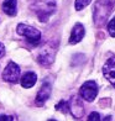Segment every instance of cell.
I'll return each mask as SVG.
<instances>
[{"instance_id":"cell-15","label":"cell","mask_w":115,"mask_h":121,"mask_svg":"<svg viewBox=\"0 0 115 121\" xmlns=\"http://www.w3.org/2000/svg\"><path fill=\"white\" fill-rule=\"evenodd\" d=\"M0 121H14V117L9 115H0Z\"/></svg>"},{"instance_id":"cell-16","label":"cell","mask_w":115,"mask_h":121,"mask_svg":"<svg viewBox=\"0 0 115 121\" xmlns=\"http://www.w3.org/2000/svg\"><path fill=\"white\" fill-rule=\"evenodd\" d=\"M5 54V47H4V45L1 42H0V58H1Z\"/></svg>"},{"instance_id":"cell-12","label":"cell","mask_w":115,"mask_h":121,"mask_svg":"<svg viewBox=\"0 0 115 121\" xmlns=\"http://www.w3.org/2000/svg\"><path fill=\"white\" fill-rule=\"evenodd\" d=\"M56 110H61L63 112H68L69 111V103L67 101H59L57 105H56Z\"/></svg>"},{"instance_id":"cell-3","label":"cell","mask_w":115,"mask_h":121,"mask_svg":"<svg viewBox=\"0 0 115 121\" xmlns=\"http://www.w3.org/2000/svg\"><path fill=\"white\" fill-rule=\"evenodd\" d=\"M20 78V67L14 62H9L3 72V79L8 83H16Z\"/></svg>"},{"instance_id":"cell-13","label":"cell","mask_w":115,"mask_h":121,"mask_svg":"<svg viewBox=\"0 0 115 121\" xmlns=\"http://www.w3.org/2000/svg\"><path fill=\"white\" fill-rule=\"evenodd\" d=\"M108 31L111 37H115V17H113L108 24Z\"/></svg>"},{"instance_id":"cell-18","label":"cell","mask_w":115,"mask_h":121,"mask_svg":"<svg viewBox=\"0 0 115 121\" xmlns=\"http://www.w3.org/2000/svg\"><path fill=\"white\" fill-rule=\"evenodd\" d=\"M48 121H57V120H53V119H51V120H48Z\"/></svg>"},{"instance_id":"cell-14","label":"cell","mask_w":115,"mask_h":121,"mask_svg":"<svg viewBox=\"0 0 115 121\" xmlns=\"http://www.w3.org/2000/svg\"><path fill=\"white\" fill-rule=\"evenodd\" d=\"M87 121H100V116L98 112H92L89 116H88V120Z\"/></svg>"},{"instance_id":"cell-7","label":"cell","mask_w":115,"mask_h":121,"mask_svg":"<svg viewBox=\"0 0 115 121\" xmlns=\"http://www.w3.org/2000/svg\"><path fill=\"white\" fill-rule=\"evenodd\" d=\"M3 11L9 16H15L18 13V0H4Z\"/></svg>"},{"instance_id":"cell-8","label":"cell","mask_w":115,"mask_h":121,"mask_svg":"<svg viewBox=\"0 0 115 121\" xmlns=\"http://www.w3.org/2000/svg\"><path fill=\"white\" fill-rule=\"evenodd\" d=\"M69 110L72 111V115L75 117H80L82 115H83V105H82V103L78 100L77 98H72L71 99V103H69Z\"/></svg>"},{"instance_id":"cell-11","label":"cell","mask_w":115,"mask_h":121,"mask_svg":"<svg viewBox=\"0 0 115 121\" xmlns=\"http://www.w3.org/2000/svg\"><path fill=\"white\" fill-rule=\"evenodd\" d=\"M90 3H92V0H75L74 1V8H75L77 11H80L82 9L88 6Z\"/></svg>"},{"instance_id":"cell-6","label":"cell","mask_w":115,"mask_h":121,"mask_svg":"<svg viewBox=\"0 0 115 121\" xmlns=\"http://www.w3.org/2000/svg\"><path fill=\"white\" fill-rule=\"evenodd\" d=\"M85 34V29L82 24H75L72 29V32H71V37H69V43L72 45H75V43L80 42L84 37Z\"/></svg>"},{"instance_id":"cell-17","label":"cell","mask_w":115,"mask_h":121,"mask_svg":"<svg viewBox=\"0 0 115 121\" xmlns=\"http://www.w3.org/2000/svg\"><path fill=\"white\" fill-rule=\"evenodd\" d=\"M110 119H111L110 116H108V117H105V120H104V121H110Z\"/></svg>"},{"instance_id":"cell-5","label":"cell","mask_w":115,"mask_h":121,"mask_svg":"<svg viewBox=\"0 0 115 121\" xmlns=\"http://www.w3.org/2000/svg\"><path fill=\"white\" fill-rule=\"evenodd\" d=\"M51 91H52L51 83L50 82H45V83L42 84L41 89L38 90V93H37V96H36V100H35L37 105H43V104L47 101V99L50 98Z\"/></svg>"},{"instance_id":"cell-10","label":"cell","mask_w":115,"mask_h":121,"mask_svg":"<svg viewBox=\"0 0 115 121\" xmlns=\"http://www.w3.org/2000/svg\"><path fill=\"white\" fill-rule=\"evenodd\" d=\"M38 62L41 64H45V65H50L53 60V56L51 53H47V52H41L38 54Z\"/></svg>"},{"instance_id":"cell-4","label":"cell","mask_w":115,"mask_h":121,"mask_svg":"<svg viewBox=\"0 0 115 121\" xmlns=\"http://www.w3.org/2000/svg\"><path fill=\"white\" fill-rule=\"evenodd\" d=\"M103 74L104 77L113 84L115 88V57L109 58L103 65Z\"/></svg>"},{"instance_id":"cell-2","label":"cell","mask_w":115,"mask_h":121,"mask_svg":"<svg viewBox=\"0 0 115 121\" xmlns=\"http://www.w3.org/2000/svg\"><path fill=\"white\" fill-rule=\"evenodd\" d=\"M80 96L84 99L85 101H93L98 95V85L94 80H88L83 83V85L79 89Z\"/></svg>"},{"instance_id":"cell-9","label":"cell","mask_w":115,"mask_h":121,"mask_svg":"<svg viewBox=\"0 0 115 121\" xmlns=\"http://www.w3.org/2000/svg\"><path fill=\"white\" fill-rule=\"evenodd\" d=\"M37 82V75L36 73L34 72H27L22 75V78H21V85L26 89H29V88H32Z\"/></svg>"},{"instance_id":"cell-1","label":"cell","mask_w":115,"mask_h":121,"mask_svg":"<svg viewBox=\"0 0 115 121\" xmlns=\"http://www.w3.org/2000/svg\"><path fill=\"white\" fill-rule=\"evenodd\" d=\"M16 31H18L19 35L24 36L30 43H32V45H36V43H38L41 40V32L37 29H35V27L29 26L26 24H19Z\"/></svg>"}]
</instances>
